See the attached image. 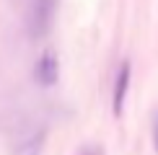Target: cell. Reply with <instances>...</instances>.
Here are the masks:
<instances>
[{
	"instance_id": "obj_4",
	"label": "cell",
	"mask_w": 158,
	"mask_h": 155,
	"mask_svg": "<svg viewBox=\"0 0 158 155\" xmlns=\"http://www.w3.org/2000/svg\"><path fill=\"white\" fill-rule=\"evenodd\" d=\"M44 140H47V129L44 127H36V129H31V132H26L23 137L16 142V155H42Z\"/></svg>"
},
{
	"instance_id": "obj_5",
	"label": "cell",
	"mask_w": 158,
	"mask_h": 155,
	"mask_svg": "<svg viewBox=\"0 0 158 155\" xmlns=\"http://www.w3.org/2000/svg\"><path fill=\"white\" fill-rule=\"evenodd\" d=\"M150 134H153V147H156V155H158V111L153 114V121H150Z\"/></svg>"
},
{
	"instance_id": "obj_3",
	"label": "cell",
	"mask_w": 158,
	"mask_h": 155,
	"mask_svg": "<svg viewBox=\"0 0 158 155\" xmlns=\"http://www.w3.org/2000/svg\"><path fill=\"white\" fill-rule=\"evenodd\" d=\"M130 80H132V65H130V62H122V65H119V73H117V80H114V96H111L114 116H122L124 98H127V90H130Z\"/></svg>"
},
{
	"instance_id": "obj_2",
	"label": "cell",
	"mask_w": 158,
	"mask_h": 155,
	"mask_svg": "<svg viewBox=\"0 0 158 155\" xmlns=\"http://www.w3.org/2000/svg\"><path fill=\"white\" fill-rule=\"evenodd\" d=\"M34 78L42 88H52L57 83V78H60V62H57L55 52H44L39 57V62L34 67Z\"/></svg>"
},
{
	"instance_id": "obj_1",
	"label": "cell",
	"mask_w": 158,
	"mask_h": 155,
	"mask_svg": "<svg viewBox=\"0 0 158 155\" xmlns=\"http://www.w3.org/2000/svg\"><path fill=\"white\" fill-rule=\"evenodd\" d=\"M57 13V0H31L29 8V34L31 39H42L52 31Z\"/></svg>"
}]
</instances>
